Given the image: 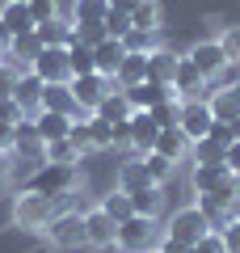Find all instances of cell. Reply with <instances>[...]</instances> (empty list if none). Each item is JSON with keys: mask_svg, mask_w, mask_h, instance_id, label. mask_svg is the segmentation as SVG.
<instances>
[{"mask_svg": "<svg viewBox=\"0 0 240 253\" xmlns=\"http://www.w3.org/2000/svg\"><path fill=\"white\" fill-rule=\"evenodd\" d=\"M164 241V224L148 215H131L118 224V249L122 253H156Z\"/></svg>", "mask_w": 240, "mask_h": 253, "instance_id": "6da1fadb", "label": "cell"}, {"mask_svg": "<svg viewBox=\"0 0 240 253\" xmlns=\"http://www.w3.org/2000/svg\"><path fill=\"white\" fill-rule=\"evenodd\" d=\"M46 241L55 245L59 253H80V249H89V236H84V215L80 211H55V219L42 228Z\"/></svg>", "mask_w": 240, "mask_h": 253, "instance_id": "7a4b0ae2", "label": "cell"}, {"mask_svg": "<svg viewBox=\"0 0 240 253\" xmlns=\"http://www.w3.org/2000/svg\"><path fill=\"white\" fill-rule=\"evenodd\" d=\"M59 211V199H46V194H34V190H21L17 199H13V224L26 228V232H38L46 228Z\"/></svg>", "mask_w": 240, "mask_h": 253, "instance_id": "3957f363", "label": "cell"}, {"mask_svg": "<svg viewBox=\"0 0 240 253\" xmlns=\"http://www.w3.org/2000/svg\"><path fill=\"white\" fill-rule=\"evenodd\" d=\"M26 190L46 194V199H68L72 190H76V165H51V161H42L34 169V177L26 181Z\"/></svg>", "mask_w": 240, "mask_h": 253, "instance_id": "277c9868", "label": "cell"}, {"mask_svg": "<svg viewBox=\"0 0 240 253\" xmlns=\"http://www.w3.org/2000/svg\"><path fill=\"white\" fill-rule=\"evenodd\" d=\"M68 89H72V97H76L80 114H93V110H97L101 101L110 97V89H118V84L110 81V76L89 72V76H72V81H68Z\"/></svg>", "mask_w": 240, "mask_h": 253, "instance_id": "5b68a950", "label": "cell"}, {"mask_svg": "<svg viewBox=\"0 0 240 253\" xmlns=\"http://www.w3.org/2000/svg\"><path fill=\"white\" fill-rule=\"evenodd\" d=\"M202 232H211V228H206V219L198 215V207H181V211H173L169 224H164V241H173V245H194Z\"/></svg>", "mask_w": 240, "mask_h": 253, "instance_id": "8992f818", "label": "cell"}, {"mask_svg": "<svg viewBox=\"0 0 240 253\" xmlns=\"http://www.w3.org/2000/svg\"><path fill=\"white\" fill-rule=\"evenodd\" d=\"M186 59L194 63V68L206 76V81H219V76L232 68V63H228V55H223V46H219V38H202V42H194Z\"/></svg>", "mask_w": 240, "mask_h": 253, "instance_id": "52a82bcc", "label": "cell"}, {"mask_svg": "<svg viewBox=\"0 0 240 253\" xmlns=\"http://www.w3.org/2000/svg\"><path fill=\"white\" fill-rule=\"evenodd\" d=\"M181 135L190 139V144H198V139H206V131L215 126V114H211V106H206V97H190V101H181Z\"/></svg>", "mask_w": 240, "mask_h": 253, "instance_id": "ba28073f", "label": "cell"}, {"mask_svg": "<svg viewBox=\"0 0 240 253\" xmlns=\"http://www.w3.org/2000/svg\"><path fill=\"white\" fill-rule=\"evenodd\" d=\"M30 72H34L42 84H68V81H72L68 46H42V55L34 59V68H30Z\"/></svg>", "mask_w": 240, "mask_h": 253, "instance_id": "9c48e42d", "label": "cell"}, {"mask_svg": "<svg viewBox=\"0 0 240 253\" xmlns=\"http://www.w3.org/2000/svg\"><path fill=\"white\" fill-rule=\"evenodd\" d=\"M232 181H236V173H232L223 161H198L194 173H190V186H194V194H215V190L232 186Z\"/></svg>", "mask_w": 240, "mask_h": 253, "instance_id": "30bf717a", "label": "cell"}, {"mask_svg": "<svg viewBox=\"0 0 240 253\" xmlns=\"http://www.w3.org/2000/svg\"><path fill=\"white\" fill-rule=\"evenodd\" d=\"M126 135H131V152L143 156L156 148V135H160V126L156 118H152V110H131V118H126Z\"/></svg>", "mask_w": 240, "mask_h": 253, "instance_id": "8fae6325", "label": "cell"}, {"mask_svg": "<svg viewBox=\"0 0 240 253\" xmlns=\"http://www.w3.org/2000/svg\"><path fill=\"white\" fill-rule=\"evenodd\" d=\"M173 93H177L181 101H190V97H206V93H211V81H206V76L198 72L190 59H177V72H173Z\"/></svg>", "mask_w": 240, "mask_h": 253, "instance_id": "7c38bea8", "label": "cell"}, {"mask_svg": "<svg viewBox=\"0 0 240 253\" xmlns=\"http://www.w3.org/2000/svg\"><path fill=\"white\" fill-rule=\"evenodd\" d=\"M84 236H89V249L93 245H118V224L101 207H89L84 211Z\"/></svg>", "mask_w": 240, "mask_h": 253, "instance_id": "4fadbf2b", "label": "cell"}, {"mask_svg": "<svg viewBox=\"0 0 240 253\" xmlns=\"http://www.w3.org/2000/svg\"><path fill=\"white\" fill-rule=\"evenodd\" d=\"M122 59H126L122 38H101V42H93V68H97V76H110V81H114V72H118Z\"/></svg>", "mask_w": 240, "mask_h": 253, "instance_id": "5bb4252c", "label": "cell"}, {"mask_svg": "<svg viewBox=\"0 0 240 253\" xmlns=\"http://www.w3.org/2000/svg\"><path fill=\"white\" fill-rule=\"evenodd\" d=\"M122 93H126V101H131V110H156L160 101L177 97V93H173V84H156V81H143V84L122 89Z\"/></svg>", "mask_w": 240, "mask_h": 253, "instance_id": "9a60e30c", "label": "cell"}, {"mask_svg": "<svg viewBox=\"0 0 240 253\" xmlns=\"http://www.w3.org/2000/svg\"><path fill=\"white\" fill-rule=\"evenodd\" d=\"M190 139L181 135V126H160V135H156V148L152 152H160L164 161H173V165H181V161H190Z\"/></svg>", "mask_w": 240, "mask_h": 253, "instance_id": "2e32d148", "label": "cell"}, {"mask_svg": "<svg viewBox=\"0 0 240 253\" xmlns=\"http://www.w3.org/2000/svg\"><path fill=\"white\" fill-rule=\"evenodd\" d=\"M13 101L21 106V114H38L42 110V81H38L34 72H21L17 76V89H13Z\"/></svg>", "mask_w": 240, "mask_h": 253, "instance_id": "e0dca14e", "label": "cell"}, {"mask_svg": "<svg viewBox=\"0 0 240 253\" xmlns=\"http://www.w3.org/2000/svg\"><path fill=\"white\" fill-rule=\"evenodd\" d=\"M30 118H34V131H38L42 144H51V139H68V131H72V118L68 114H55V110H38V114H30Z\"/></svg>", "mask_w": 240, "mask_h": 253, "instance_id": "ac0fdd59", "label": "cell"}, {"mask_svg": "<svg viewBox=\"0 0 240 253\" xmlns=\"http://www.w3.org/2000/svg\"><path fill=\"white\" fill-rule=\"evenodd\" d=\"M177 59H181L177 51H169V46L160 42L156 51L148 55V81H156V84H173V72H177Z\"/></svg>", "mask_w": 240, "mask_h": 253, "instance_id": "d6986e66", "label": "cell"}, {"mask_svg": "<svg viewBox=\"0 0 240 253\" xmlns=\"http://www.w3.org/2000/svg\"><path fill=\"white\" fill-rule=\"evenodd\" d=\"M131 211L135 215H148V219H160L164 215V186H143V190H135L131 194Z\"/></svg>", "mask_w": 240, "mask_h": 253, "instance_id": "ffe728a7", "label": "cell"}, {"mask_svg": "<svg viewBox=\"0 0 240 253\" xmlns=\"http://www.w3.org/2000/svg\"><path fill=\"white\" fill-rule=\"evenodd\" d=\"M42 110H55V114H68V118H84L68 84H42Z\"/></svg>", "mask_w": 240, "mask_h": 253, "instance_id": "44dd1931", "label": "cell"}, {"mask_svg": "<svg viewBox=\"0 0 240 253\" xmlns=\"http://www.w3.org/2000/svg\"><path fill=\"white\" fill-rule=\"evenodd\" d=\"M34 34H38L42 46H72L76 26H72L68 17H51V21H42V26H34Z\"/></svg>", "mask_w": 240, "mask_h": 253, "instance_id": "7402d4cb", "label": "cell"}, {"mask_svg": "<svg viewBox=\"0 0 240 253\" xmlns=\"http://www.w3.org/2000/svg\"><path fill=\"white\" fill-rule=\"evenodd\" d=\"M114 181H118V190H126V194H135V190L152 186L148 169H143V156H131V161H122V165H118V173H114Z\"/></svg>", "mask_w": 240, "mask_h": 253, "instance_id": "603a6c76", "label": "cell"}, {"mask_svg": "<svg viewBox=\"0 0 240 253\" xmlns=\"http://www.w3.org/2000/svg\"><path fill=\"white\" fill-rule=\"evenodd\" d=\"M0 21H4V30H9L13 38H17V34H30V30H34V17H30V4H26V0H4V9H0Z\"/></svg>", "mask_w": 240, "mask_h": 253, "instance_id": "cb8c5ba5", "label": "cell"}, {"mask_svg": "<svg viewBox=\"0 0 240 253\" xmlns=\"http://www.w3.org/2000/svg\"><path fill=\"white\" fill-rule=\"evenodd\" d=\"M143 81H148V55H126L118 63V72H114V84L118 89H135Z\"/></svg>", "mask_w": 240, "mask_h": 253, "instance_id": "d4e9b609", "label": "cell"}, {"mask_svg": "<svg viewBox=\"0 0 240 253\" xmlns=\"http://www.w3.org/2000/svg\"><path fill=\"white\" fill-rule=\"evenodd\" d=\"M194 207H198V215L206 219V228H215V232H219V228L232 219V207H228L223 199H215V194H198Z\"/></svg>", "mask_w": 240, "mask_h": 253, "instance_id": "484cf974", "label": "cell"}, {"mask_svg": "<svg viewBox=\"0 0 240 253\" xmlns=\"http://www.w3.org/2000/svg\"><path fill=\"white\" fill-rule=\"evenodd\" d=\"M93 114H97L101 123H110V126H114V123H126V118H131V101H126V93H122V89H110V97L101 101Z\"/></svg>", "mask_w": 240, "mask_h": 253, "instance_id": "4316f807", "label": "cell"}, {"mask_svg": "<svg viewBox=\"0 0 240 253\" xmlns=\"http://www.w3.org/2000/svg\"><path fill=\"white\" fill-rule=\"evenodd\" d=\"M206 106H211L215 123H232V118H240V101H236V93H232L228 84L215 89V93H206Z\"/></svg>", "mask_w": 240, "mask_h": 253, "instance_id": "83f0119b", "label": "cell"}, {"mask_svg": "<svg viewBox=\"0 0 240 253\" xmlns=\"http://www.w3.org/2000/svg\"><path fill=\"white\" fill-rule=\"evenodd\" d=\"M160 21H164V13H160V0H139V4L131 9V30L160 34Z\"/></svg>", "mask_w": 240, "mask_h": 253, "instance_id": "f1b7e54d", "label": "cell"}, {"mask_svg": "<svg viewBox=\"0 0 240 253\" xmlns=\"http://www.w3.org/2000/svg\"><path fill=\"white\" fill-rule=\"evenodd\" d=\"M110 4L106 0H76L72 4V26H97V21H106Z\"/></svg>", "mask_w": 240, "mask_h": 253, "instance_id": "f546056e", "label": "cell"}, {"mask_svg": "<svg viewBox=\"0 0 240 253\" xmlns=\"http://www.w3.org/2000/svg\"><path fill=\"white\" fill-rule=\"evenodd\" d=\"M97 207L106 211L114 224H122V219H131V215H135V211H131V194H126V190H110V194H101Z\"/></svg>", "mask_w": 240, "mask_h": 253, "instance_id": "4dcf8cb0", "label": "cell"}, {"mask_svg": "<svg viewBox=\"0 0 240 253\" xmlns=\"http://www.w3.org/2000/svg\"><path fill=\"white\" fill-rule=\"evenodd\" d=\"M68 68H72V76H89V72H97V68H93V46H89V42H80V38H72V46H68Z\"/></svg>", "mask_w": 240, "mask_h": 253, "instance_id": "1f68e13d", "label": "cell"}, {"mask_svg": "<svg viewBox=\"0 0 240 253\" xmlns=\"http://www.w3.org/2000/svg\"><path fill=\"white\" fill-rule=\"evenodd\" d=\"M42 161H51V165H76L80 152L72 148V139H51V144H42Z\"/></svg>", "mask_w": 240, "mask_h": 253, "instance_id": "d6a6232c", "label": "cell"}, {"mask_svg": "<svg viewBox=\"0 0 240 253\" xmlns=\"http://www.w3.org/2000/svg\"><path fill=\"white\" fill-rule=\"evenodd\" d=\"M122 46L126 55H152L160 46V34H148V30H131V34H122Z\"/></svg>", "mask_w": 240, "mask_h": 253, "instance_id": "836d02e7", "label": "cell"}, {"mask_svg": "<svg viewBox=\"0 0 240 253\" xmlns=\"http://www.w3.org/2000/svg\"><path fill=\"white\" fill-rule=\"evenodd\" d=\"M143 169H148V177L156 181V186H164V181H169L173 173H177V165H173V161H164L160 152H143Z\"/></svg>", "mask_w": 240, "mask_h": 253, "instance_id": "e575fe53", "label": "cell"}, {"mask_svg": "<svg viewBox=\"0 0 240 253\" xmlns=\"http://www.w3.org/2000/svg\"><path fill=\"white\" fill-rule=\"evenodd\" d=\"M68 139H72V148L80 152V161L84 156H93V135H89V114L84 118H72V131H68Z\"/></svg>", "mask_w": 240, "mask_h": 253, "instance_id": "d590c367", "label": "cell"}, {"mask_svg": "<svg viewBox=\"0 0 240 253\" xmlns=\"http://www.w3.org/2000/svg\"><path fill=\"white\" fill-rule=\"evenodd\" d=\"M89 135H93V152H110L114 148V126L101 123L97 114H89Z\"/></svg>", "mask_w": 240, "mask_h": 253, "instance_id": "8d00e7d4", "label": "cell"}, {"mask_svg": "<svg viewBox=\"0 0 240 253\" xmlns=\"http://www.w3.org/2000/svg\"><path fill=\"white\" fill-rule=\"evenodd\" d=\"M152 118H156V126H177V123H181V97L160 101V106L152 110Z\"/></svg>", "mask_w": 240, "mask_h": 253, "instance_id": "74e56055", "label": "cell"}, {"mask_svg": "<svg viewBox=\"0 0 240 253\" xmlns=\"http://www.w3.org/2000/svg\"><path fill=\"white\" fill-rule=\"evenodd\" d=\"M101 26H106V38H122V34H131V13H122V9H110Z\"/></svg>", "mask_w": 240, "mask_h": 253, "instance_id": "f35d334b", "label": "cell"}, {"mask_svg": "<svg viewBox=\"0 0 240 253\" xmlns=\"http://www.w3.org/2000/svg\"><path fill=\"white\" fill-rule=\"evenodd\" d=\"M219 46H223V55H228V63L232 68H240V26H228L219 34Z\"/></svg>", "mask_w": 240, "mask_h": 253, "instance_id": "ab89813d", "label": "cell"}, {"mask_svg": "<svg viewBox=\"0 0 240 253\" xmlns=\"http://www.w3.org/2000/svg\"><path fill=\"white\" fill-rule=\"evenodd\" d=\"M17 76H21V68L17 63H0V97H13V89H17Z\"/></svg>", "mask_w": 240, "mask_h": 253, "instance_id": "60d3db41", "label": "cell"}, {"mask_svg": "<svg viewBox=\"0 0 240 253\" xmlns=\"http://www.w3.org/2000/svg\"><path fill=\"white\" fill-rule=\"evenodd\" d=\"M30 4V17H34V26H42V21L59 17V9H55V0H26Z\"/></svg>", "mask_w": 240, "mask_h": 253, "instance_id": "b9f144b4", "label": "cell"}, {"mask_svg": "<svg viewBox=\"0 0 240 253\" xmlns=\"http://www.w3.org/2000/svg\"><path fill=\"white\" fill-rule=\"evenodd\" d=\"M190 249H194V253H228V249H223V236L215 232V228H211V232H202Z\"/></svg>", "mask_w": 240, "mask_h": 253, "instance_id": "7bdbcfd3", "label": "cell"}, {"mask_svg": "<svg viewBox=\"0 0 240 253\" xmlns=\"http://www.w3.org/2000/svg\"><path fill=\"white\" fill-rule=\"evenodd\" d=\"M219 236H223V249L228 253H240V219H228L219 228Z\"/></svg>", "mask_w": 240, "mask_h": 253, "instance_id": "ee69618b", "label": "cell"}, {"mask_svg": "<svg viewBox=\"0 0 240 253\" xmlns=\"http://www.w3.org/2000/svg\"><path fill=\"white\" fill-rule=\"evenodd\" d=\"M21 118H26V114H21V106H17V101H13V97H0V123H4V126H13V123H21Z\"/></svg>", "mask_w": 240, "mask_h": 253, "instance_id": "f6af8a7d", "label": "cell"}, {"mask_svg": "<svg viewBox=\"0 0 240 253\" xmlns=\"http://www.w3.org/2000/svg\"><path fill=\"white\" fill-rule=\"evenodd\" d=\"M206 139H211L215 148H228V144H232L236 135H232V126H228V123H215L211 131H206Z\"/></svg>", "mask_w": 240, "mask_h": 253, "instance_id": "bcb514c9", "label": "cell"}, {"mask_svg": "<svg viewBox=\"0 0 240 253\" xmlns=\"http://www.w3.org/2000/svg\"><path fill=\"white\" fill-rule=\"evenodd\" d=\"M223 165H228V169L240 177V139H232V144L223 148Z\"/></svg>", "mask_w": 240, "mask_h": 253, "instance_id": "7dc6e473", "label": "cell"}, {"mask_svg": "<svg viewBox=\"0 0 240 253\" xmlns=\"http://www.w3.org/2000/svg\"><path fill=\"white\" fill-rule=\"evenodd\" d=\"M13 181V161H9V152H0V190Z\"/></svg>", "mask_w": 240, "mask_h": 253, "instance_id": "c3c4849f", "label": "cell"}, {"mask_svg": "<svg viewBox=\"0 0 240 253\" xmlns=\"http://www.w3.org/2000/svg\"><path fill=\"white\" fill-rule=\"evenodd\" d=\"M9 148H13V126L0 123V152H9Z\"/></svg>", "mask_w": 240, "mask_h": 253, "instance_id": "681fc988", "label": "cell"}, {"mask_svg": "<svg viewBox=\"0 0 240 253\" xmlns=\"http://www.w3.org/2000/svg\"><path fill=\"white\" fill-rule=\"evenodd\" d=\"M106 4H110V9H122V13H131L135 4H139V0H106Z\"/></svg>", "mask_w": 240, "mask_h": 253, "instance_id": "f907efd6", "label": "cell"}, {"mask_svg": "<svg viewBox=\"0 0 240 253\" xmlns=\"http://www.w3.org/2000/svg\"><path fill=\"white\" fill-rule=\"evenodd\" d=\"M89 253H122V249H118V245H93Z\"/></svg>", "mask_w": 240, "mask_h": 253, "instance_id": "816d5d0a", "label": "cell"}, {"mask_svg": "<svg viewBox=\"0 0 240 253\" xmlns=\"http://www.w3.org/2000/svg\"><path fill=\"white\" fill-rule=\"evenodd\" d=\"M232 219H240V190H236V199H232Z\"/></svg>", "mask_w": 240, "mask_h": 253, "instance_id": "f5cc1de1", "label": "cell"}, {"mask_svg": "<svg viewBox=\"0 0 240 253\" xmlns=\"http://www.w3.org/2000/svg\"><path fill=\"white\" fill-rule=\"evenodd\" d=\"M228 126H232V135H236V139H240V118H232V123H228Z\"/></svg>", "mask_w": 240, "mask_h": 253, "instance_id": "db71d44e", "label": "cell"}, {"mask_svg": "<svg viewBox=\"0 0 240 253\" xmlns=\"http://www.w3.org/2000/svg\"><path fill=\"white\" fill-rule=\"evenodd\" d=\"M228 89H232V93H236V101H240V81H232V84H228Z\"/></svg>", "mask_w": 240, "mask_h": 253, "instance_id": "11a10c76", "label": "cell"}]
</instances>
